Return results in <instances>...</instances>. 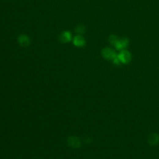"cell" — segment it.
Returning a JSON list of instances; mask_svg holds the SVG:
<instances>
[{
  "label": "cell",
  "mask_w": 159,
  "mask_h": 159,
  "mask_svg": "<svg viewBox=\"0 0 159 159\" xmlns=\"http://www.w3.org/2000/svg\"><path fill=\"white\" fill-rule=\"evenodd\" d=\"M148 142L151 146H155L159 142V135L156 133L151 134L148 137Z\"/></svg>",
  "instance_id": "cell-5"
},
{
  "label": "cell",
  "mask_w": 159,
  "mask_h": 159,
  "mask_svg": "<svg viewBox=\"0 0 159 159\" xmlns=\"http://www.w3.org/2000/svg\"><path fill=\"white\" fill-rule=\"evenodd\" d=\"M71 39V35L68 32H65L61 36V40L63 42H68Z\"/></svg>",
  "instance_id": "cell-8"
},
{
  "label": "cell",
  "mask_w": 159,
  "mask_h": 159,
  "mask_svg": "<svg viewBox=\"0 0 159 159\" xmlns=\"http://www.w3.org/2000/svg\"><path fill=\"white\" fill-rule=\"evenodd\" d=\"M83 28V27H82V26L78 27L77 29H76V31L77 32H78V33H80V34L83 33V31H85V29Z\"/></svg>",
  "instance_id": "cell-9"
},
{
  "label": "cell",
  "mask_w": 159,
  "mask_h": 159,
  "mask_svg": "<svg viewBox=\"0 0 159 159\" xmlns=\"http://www.w3.org/2000/svg\"><path fill=\"white\" fill-rule=\"evenodd\" d=\"M85 43L84 39L80 35H77L74 38L73 44L78 47L83 46L85 44Z\"/></svg>",
  "instance_id": "cell-6"
},
{
  "label": "cell",
  "mask_w": 159,
  "mask_h": 159,
  "mask_svg": "<svg viewBox=\"0 0 159 159\" xmlns=\"http://www.w3.org/2000/svg\"><path fill=\"white\" fill-rule=\"evenodd\" d=\"M102 53V55L105 58L108 60H111V61H114V60L117 57L115 52L109 48H105L103 49Z\"/></svg>",
  "instance_id": "cell-2"
},
{
  "label": "cell",
  "mask_w": 159,
  "mask_h": 159,
  "mask_svg": "<svg viewBox=\"0 0 159 159\" xmlns=\"http://www.w3.org/2000/svg\"><path fill=\"white\" fill-rule=\"evenodd\" d=\"M19 42L23 46H27L29 44V40L26 35H23L19 38Z\"/></svg>",
  "instance_id": "cell-7"
},
{
  "label": "cell",
  "mask_w": 159,
  "mask_h": 159,
  "mask_svg": "<svg viewBox=\"0 0 159 159\" xmlns=\"http://www.w3.org/2000/svg\"><path fill=\"white\" fill-rule=\"evenodd\" d=\"M67 142L68 145L73 148H78L81 144L80 141L76 137H70L68 139Z\"/></svg>",
  "instance_id": "cell-4"
},
{
  "label": "cell",
  "mask_w": 159,
  "mask_h": 159,
  "mask_svg": "<svg viewBox=\"0 0 159 159\" xmlns=\"http://www.w3.org/2000/svg\"><path fill=\"white\" fill-rule=\"evenodd\" d=\"M117 58L120 62L123 64H128L131 60V55L128 51L123 50L117 55Z\"/></svg>",
  "instance_id": "cell-1"
},
{
  "label": "cell",
  "mask_w": 159,
  "mask_h": 159,
  "mask_svg": "<svg viewBox=\"0 0 159 159\" xmlns=\"http://www.w3.org/2000/svg\"><path fill=\"white\" fill-rule=\"evenodd\" d=\"M128 44H129L128 39L126 38H123L122 39H117V41L114 45L117 50H124V49L128 46Z\"/></svg>",
  "instance_id": "cell-3"
}]
</instances>
